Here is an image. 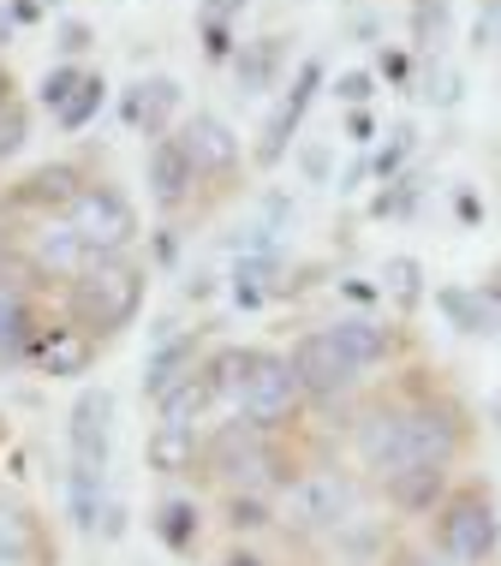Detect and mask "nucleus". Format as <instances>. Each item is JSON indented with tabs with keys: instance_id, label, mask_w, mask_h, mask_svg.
<instances>
[{
	"instance_id": "b1692460",
	"label": "nucleus",
	"mask_w": 501,
	"mask_h": 566,
	"mask_svg": "<svg viewBox=\"0 0 501 566\" xmlns=\"http://www.w3.org/2000/svg\"><path fill=\"white\" fill-rule=\"evenodd\" d=\"M227 293H233L239 311H257V304L281 298L286 281H281V256H239L233 274H227Z\"/></svg>"
},
{
	"instance_id": "c9c22d12",
	"label": "nucleus",
	"mask_w": 501,
	"mask_h": 566,
	"mask_svg": "<svg viewBox=\"0 0 501 566\" xmlns=\"http://www.w3.org/2000/svg\"><path fill=\"white\" fill-rule=\"evenodd\" d=\"M418 186H424L418 174H400V179H388V186L370 197V216H406V209L418 203Z\"/></svg>"
},
{
	"instance_id": "864d4df0",
	"label": "nucleus",
	"mask_w": 501,
	"mask_h": 566,
	"mask_svg": "<svg viewBox=\"0 0 501 566\" xmlns=\"http://www.w3.org/2000/svg\"><path fill=\"white\" fill-rule=\"evenodd\" d=\"M156 256H161V263H174V256H179V239H174V227H161V233H156Z\"/></svg>"
},
{
	"instance_id": "39448f33",
	"label": "nucleus",
	"mask_w": 501,
	"mask_h": 566,
	"mask_svg": "<svg viewBox=\"0 0 501 566\" xmlns=\"http://www.w3.org/2000/svg\"><path fill=\"white\" fill-rule=\"evenodd\" d=\"M299 406H305V388H299L293 376V358H281V352H251V381H246V400H239V418L257 423L263 436L286 430V423L299 418Z\"/></svg>"
},
{
	"instance_id": "e2e57ef3",
	"label": "nucleus",
	"mask_w": 501,
	"mask_h": 566,
	"mask_svg": "<svg viewBox=\"0 0 501 566\" xmlns=\"http://www.w3.org/2000/svg\"><path fill=\"white\" fill-rule=\"evenodd\" d=\"M495 418H501V406H495Z\"/></svg>"
},
{
	"instance_id": "7ed1b4c3",
	"label": "nucleus",
	"mask_w": 501,
	"mask_h": 566,
	"mask_svg": "<svg viewBox=\"0 0 501 566\" xmlns=\"http://www.w3.org/2000/svg\"><path fill=\"white\" fill-rule=\"evenodd\" d=\"M353 513H358V483L346 471H305V478L286 483L275 518L299 537H323V531L353 525Z\"/></svg>"
},
{
	"instance_id": "5fc2aeb1",
	"label": "nucleus",
	"mask_w": 501,
	"mask_h": 566,
	"mask_svg": "<svg viewBox=\"0 0 501 566\" xmlns=\"http://www.w3.org/2000/svg\"><path fill=\"white\" fill-rule=\"evenodd\" d=\"M12 19H24V24L42 19V0H12Z\"/></svg>"
},
{
	"instance_id": "1a4fd4ad",
	"label": "nucleus",
	"mask_w": 501,
	"mask_h": 566,
	"mask_svg": "<svg viewBox=\"0 0 501 566\" xmlns=\"http://www.w3.org/2000/svg\"><path fill=\"white\" fill-rule=\"evenodd\" d=\"M66 441H72V459L84 465H102L108 471V453H114V394L102 388H84L72 400V423H66Z\"/></svg>"
},
{
	"instance_id": "6ab92c4d",
	"label": "nucleus",
	"mask_w": 501,
	"mask_h": 566,
	"mask_svg": "<svg viewBox=\"0 0 501 566\" xmlns=\"http://www.w3.org/2000/svg\"><path fill=\"white\" fill-rule=\"evenodd\" d=\"M383 495H388V507H400V513H436L448 501V465L394 471V478H383Z\"/></svg>"
},
{
	"instance_id": "f8f14e48",
	"label": "nucleus",
	"mask_w": 501,
	"mask_h": 566,
	"mask_svg": "<svg viewBox=\"0 0 501 566\" xmlns=\"http://www.w3.org/2000/svg\"><path fill=\"white\" fill-rule=\"evenodd\" d=\"M316 90H323V60H305V66H299V78H293V90H286V102L269 114V126H263V144H257V161H263V167H275L281 149L293 144V132L305 126Z\"/></svg>"
},
{
	"instance_id": "cd10ccee",
	"label": "nucleus",
	"mask_w": 501,
	"mask_h": 566,
	"mask_svg": "<svg viewBox=\"0 0 501 566\" xmlns=\"http://www.w3.org/2000/svg\"><path fill=\"white\" fill-rule=\"evenodd\" d=\"M42 555V531L24 507H0V560H36Z\"/></svg>"
},
{
	"instance_id": "de8ad7c7",
	"label": "nucleus",
	"mask_w": 501,
	"mask_h": 566,
	"mask_svg": "<svg viewBox=\"0 0 501 566\" xmlns=\"http://www.w3.org/2000/svg\"><path fill=\"white\" fill-rule=\"evenodd\" d=\"M346 137H353V144H370V137H376V119L364 114V108H353V114H346Z\"/></svg>"
},
{
	"instance_id": "bf43d9fd",
	"label": "nucleus",
	"mask_w": 501,
	"mask_h": 566,
	"mask_svg": "<svg viewBox=\"0 0 501 566\" xmlns=\"http://www.w3.org/2000/svg\"><path fill=\"white\" fill-rule=\"evenodd\" d=\"M12 102V78H7V66H0V108Z\"/></svg>"
},
{
	"instance_id": "4be33fe9",
	"label": "nucleus",
	"mask_w": 501,
	"mask_h": 566,
	"mask_svg": "<svg viewBox=\"0 0 501 566\" xmlns=\"http://www.w3.org/2000/svg\"><path fill=\"white\" fill-rule=\"evenodd\" d=\"M144 459L161 478H186L191 465H203V441H197V430H179V423H156L144 441Z\"/></svg>"
},
{
	"instance_id": "9b49d317",
	"label": "nucleus",
	"mask_w": 501,
	"mask_h": 566,
	"mask_svg": "<svg viewBox=\"0 0 501 566\" xmlns=\"http://www.w3.org/2000/svg\"><path fill=\"white\" fill-rule=\"evenodd\" d=\"M174 137H179V149L191 156L197 179H227L239 167V137H233V126H227L221 114H191Z\"/></svg>"
},
{
	"instance_id": "49530a36",
	"label": "nucleus",
	"mask_w": 501,
	"mask_h": 566,
	"mask_svg": "<svg viewBox=\"0 0 501 566\" xmlns=\"http://www.w3.org/2000/svg\"><path fill=\"white\" fill-rule=\"evenodd\" d=\"M263 216H269V227H275V233H281V227H293V203L269 191V197H263Z\"/></svg>"
},
{
	"instance_id": "a18cd8bd",
	"label": "nucleus",
	"mask_w": 501,
	"mask_h": 566,
	"mask_svg": "<svg viewBox=\"0 0 501 566\" xmlns=\"http://www.w3.org/2000/svg\"><path fill=\"white\" fill-rule=\"evenodd\" d=\"M90 49V24H60V54H84Z\"/></svg>"
},
{
	"instance_id": "4c0bfd02",
	"label": "nucleus",
	"mask_w": 501,
	"mask_h": 566,
	"mask_svg": "<svg viewBox=\"0 0 501 566\" xmlns=\"http://www.w3.org/2000/svg\"><path fill=\"white\" fill-rule=\"evenodd\" d=\"M24 137H30V114L19 108V102H7L0 108V161H12L24 149Z\"/></svg>"
},
{
	"instance_id": "ea45409f",
	"label": "nucleus",
	"mask_w": 501,
	"mask_h": 566,
	"mask_svg": "<svg viewBox=\"0 0 501 566\" xmlns=\"http://www.w3.org/2000/svg\"><path fill=\"white\" fill-rule=\"evenodd\" d=\"M197 24H203V54H209V60H227V66H233V54H239L233 24H209V19H197Z\"/></svg>"
},
{
	"instance_id": "a19ab883",
	"label": "nucleus",
	"mask_w": 501,
	"mask_h": 566,
	"mask_svg": "<svg viewBox=\"0 0 501 566\" xmlns=\"http://www.w3.org/2000/svg\"><path fill=\"white\" fill-rule=\"evenodd\" d=\"M472 36H478V49H495V42H501V0H483V12H478Z\"/></svg>"
},
{
	"instance_id": "0eeeda50",
	"label": "nucleus",
	"mask_w": 501,
	"mask_h": 566,
	"mask_svg": "<svg viewBox=\"0 0 501 566\" xmlns=\"http://www.w3.org/2000/svg\"><path fill=\"white\" fill-rule=\"evenodd\" d=\"M66 221L79 227V239H84L96 256H126L132 239H138V209H132V197L114 191V186H96V179H90L79 197H72Z\"/></svg>"
},
{
	"instance_id": "58836bf2",
	"label": "nucleus",
	"mask_w": 501,
	"mask_h": 566,
	"mask_svg": "<svg viewBox=\"0 0 501 566\" xmlns=\"http://www.w3.org/2000/svg\"><path fill=\"white\" fill-rule=\"evenodd\" d=\"M334 96H341L346 108H364V102L376 96V72H341V78H334Z\"/></svg>"
},
{
	"instance_id": "5701e85b",
	"label": "nucleus",
	"mask_w": 501,
	"mask_h": 566,
	"mask_svg": "<svg viewBox=\"0 0 501 566\" xmlns=\"http://www.w3.org/2000/svg\"><path fill=\"white\" fill-rule=\"evenodd\" d=\"M66 507H72V531L96 537V531H102V513H108L102 465H84V459H72V471H66Z\"/></svg>"
},
{
	"instance_id": "2eb2a0df",
	"label": "nucleus",
	"mask_w": 501,
	"mask_h": 566,
	"mask_svg": "<svg viewBox=\"0 0 501 566\" xmlns=\"http://www.w3.org/2000/svg\"><path fill=\"white\" fill-rule=\"evenodd\" d=\"M84 186H90V179H84L72 161H49V167H36V174H24L19 186H12V203H19V209H49V216H66L72 197H79Z\"/></svg>"
},
{
	"instance_id": "e433bc0d",
	"label": "nucleus",
	"mask_w": 501,
	"mask_h": 566,
	"mask_svg": "<svg viewBox=\"0 0 501 566\" xmlns=\"http://www.w3.org/2000/svg\"><path fill=\"white\" fill-rule=\"evenodd\" d=\"M269 518H275V513H269L263 495H251V489H233V495H227V525H233V531H263Z\"/></svg>"
},
{
	"instance_id": "ddd939ff",
	"label": "nucleus",
	"mask_w": 501,
	"mask_h": 566,
	"mask_svg": "<svg viewBox=\"0 0 501 566\" xmlns=\"http://www.w3.org/2000/svg\"><path fill=\"white\" fill-rule=\"evenodd\" d=\"M30 364H36L42 376H54V381L90 376L96 340H90L84 328H72V323H49V328H36V340H30Z\"/></svg>"
},
{
	"instance_id": "f3484780",
	"label": "nucleus",
	"mask_w": 501,
	"mask_h": 566,
	"mask_svg": "<svg viewBox=\"0 0 501 566\" xmlns=\"http://www.w3.org/2000/svg\"><path fill=\"white\" fill-rule=\"evenodd\" d=\"M191 186H197V167L179 149V137H156V149H149V197L161 209H179L191 197Z\"/></svg>"
},
{
	"instance_id": "6e6552de",
	"label": "nucleus",
	"mask_w": 501,
	"mask_h": 566,
	"mask_svg": "<svg viewBox=\"0 0 501 566\" xmlns=\"http://www.w3.org/2000/svg\"><path fill=\"white\" fill-rule=\"evenodd\" d=\"M286 358H293V376H299V388H305V400H316V406L346 400V394H353V381H358V364L328 340V328L299 334Z\"/></svg>"
},
{
	"instance_id": "20e7f679",
	"label": "nucleus",
	"mask_w": 501,
	"mask_h": 566,
	"mask_svg": "<svg viewBox=\"0 0 501 566\" xmlns=\"http://www.w3.org/2000/svg\"><path fill=\"white\" fill-rule=\"evenodd\" d=\"M466 448V423H460V406L436 400H406L400 406V465L394 471H413V465H453Z\"/></svg>"
},
{
	"instance_id": "37998d69",
	"label": "nucleus",
	"mask_w": 501,
	"mask_h": 566,
	"mask_svg": "<svg viewBox=\"0 0 501 566\" xmlns=\"http://www.w3.org/2000/svg\"><path fill=\"white\" fill-rule=\"evenodd\" d=\"M239 12H246V0H203V7H197V19H209V24H233Z\"/></svg>"
},
{
	"instance_id": "09e8293b",
	"label": "nucleus",
	"mask_w": 501,
	"mask_h": 566,
	"mask_svg": "<svg viewBox=\"0 0 501 566\" xmlns=\"http://www.w3.org/2000/svg\"><path fill=\"white\" fill-rule=\"evenodd\" d=\"M383 78H394V84H406V78H413V60H406L400 49H388V54H383Z\"/></svg>"
},
{
	"instance_id": "8fccbe9b",
	"label": "nucleus",
	"mask_w": 501,
	"mask_h": 566,
	"mask_svg": "<svg viewBox=\"0 0 501 566\" xmlns=\"http://www.w3.org/2000/svg\"><path fill=\"white\" fill-rule=\"evenodd\" d=\"M119 531H126V507L108 501V513H102V537H119Z\"/></svg>"
},
{
	"instance_id": "423d86ee",
	"label": "nucleus",
	"mask_w": 501,
	"mask_h": 566,
	"mask_svg": "<svg viewBox=\"0 0 501 566\" xmlns=\"http://www.w3.org/2000/svg\"><path fill=\"white\" fill-rule=\"evenodd\" d=\"M203 465H209V478H221V483H233V489H251V495H257V483L281 478L269 436L257 430V423H246V418L221 423V430L203 441ZM281 483H286V478H281Z\"/></svg>"
},
{
	"instance_id": "79ce46f5",
	"label": "nucleus",
	"mask_w": 501,
	"mask_h": 566,
	"mask_svg": "<svg viewBox=\"0 0 501 566\" xmlns=\"http://www.w3.org/2000/svg\"><path fill=\"white\" fill-rule=\"evenodd\" d=\"M334 286H341V293L353 298V304H383V281H364V274H346V281H334Z\"/></svg>"
},
{
	"instance_id": "c85d7f7f",
	"label": "nucleus",
	"mask_w": 501,
	"mask_h": 566,
	"mask_svg": "<svg viewBox=\"0 0 501 566\" xmlns=\"http://www.w3.org/2000/svg\"><path fill=\"white\" fill-rule=\"evenodd\" d=\"M383 298H394L400 311L424 304V263L418 256H383Z\"/></svg>"
},
{
	"instance_id": "680f3d73",
	"label": "nucleus",
	"mask_w": 501,
	"mask_h": 566,
	"mask_svg": "<svg viewBox=\"0 0 501 566\" xmlns=\"http://www.w3.org/2000/svg\"><path fill=\"white\" fill-rule=\"evenodd\" d=\"M0 566H30V560H0Z\"/></svg>"
},
{
	"instance_id": "dca6fc26",
	"label": "nucleus",
	"mask_w": 501,
	"mask_h": 566,
	"mask_svg": "<svg viewBox=\"0 0 501 566\" xmlns=\"http://www.w3.org/2000/svg\"><path fill=\"white\" fill-rule=\"evenodd\" d=\"M179 114V84L174 78H138L119 102V119L144 137H167V119Z\"/></svg>"
},
{
	"instance_id": "a211bd4d",
	"label": "nucleus",
	"mask_w": 501,
	"mask_h": 566,
	"mask_svg": "<svg viewBox=\"0 0 501 566\" xmlns=\"http://www.w3.org/2000/svg\"><path fill=\"white\" fill-rule=\"evenodd\" d=\"M36 311H30V293L19 281L0 274V364H24L30 358V340H36Z\"/></svg>"
},
{
	"instance_id": "bb28decb",
	"label": "nucleus",
	"mask_w": 501,
	"mask_h": 566,
	"mask_svg": "<svg viewBox=\"0 0 501 566\" xmlns=\"http://www.w3.org/2000/svg\"><path fill=\"white\" fill-rule=\"evenodd\" d=\"M209 406H216V388H209V376L197 370L191 381H179V388L167 394V400H161L156 411H161V423H179V430H197V418H203Z\"/></svg>"
},
{
	"instance_id": "a878e982",
	"label": "nucleus",
	"mask_w": 501,
	"mask_h": 566,
	"mask_svg": "<svg viewBox=\"0 0 501 566\" xmlns=\"http://www.w3.org/2000/svg\"><path fill=\"white\" fill-rule=\"evenodd\" d=\"M251 352H257V346H221V352H209V364H203V376H209V388H216V400L233 406V411H239V400H246Z\"/></svg>"
},
{
	"instance_id": "7c9ffc66",
	"label": "nucleus",
	"mask_w": 501,
	"mask_h": 566,
	"mask_svg": "<svg viewBox=\"0 0 501 566\" xmlns=\"http://www.w3.org/2000/svg\"><path fill=\"white\" fill-rule=\"evenodd\" d=\"M102 102H108V78H102V72H90V78L79 84V96H72L66 108L54 114V119H60V132H84L90 119L102 114Z\"/></svg>"
},
{
	"instance_id": "393cba45",
	"label": "nucleus",
	"mask_w": 501,
	"mask_h": 566,
	"mask_svg": "<svg viewBox=\"0 0 501 566\" xmlns=\"http://www.w3.org/2000/svg\"><path fill=\"white\" fill-rule=\"evenodd\" d=\"M281 72V36H257V42H239L233 54V90L239 96H263Z\"/></svg>"
},
{
	"instance_id": "473e14b6",
	"label": "nucleus",
	"mask_w": 501,
	"mask_h": 566,
	"mask_svg": "<svg viewBox=\"0 0 501 566\" xmlns=\"http://www.w3.org/2000/svg\"><path fill=\"white\" fill-rule=\"evenodd\" d=\"M448 24H453L448 0H413V42H418V49L442 42V36H448Z\"/></svg>"
},
{
	"instance_id": "c756f323",
	"label": "nucleus",
	"mask_w": 501,
	"mask_h": 566,
	"mask_svg": "<svg viewBox=\"0 0 501 566\" xmlns=\"http://www.w3.org/2000/svg\"><path fill=\"white\" fill-rule=\"evenodd\" d=\"M156 537L174 548V555H191L197 548V501H161L156 507Z\"/></svg>"
},
{
	"instance_id": "6e6d98bb",
	"label": "nucleus",
	"mask_w": 501,
	"mask_h": 566,
	"mask_svg": "<svg viewBox=\"0 0 501 566\" xmlns=\"http://www.w3.org/2000/svg\"><path fill=\"white\" fill-rule=\"evenodd\" d=\"M305 167H311V179H323L328 174V156H323V149H305Z\"/></svg>"
},
{
	"instance_id": "f257e3e1",
	"label": "nucleus",
	"mask_w": 501,
	"mask_h": 566,
	"mask_svg": "<svg viewBox=\"0 0 501 566\" xmlns=\"http://www.w3.org/2000/svg\"><path fill=\"white\" fill-rule=\"evenodd\" d=\"M144 269L126 256H96L79 281H66V316L72 328H84L90 340H108L144 311Z\"/></svg>"
},
{
	"instance_id": "f03ea898",
	"label": "nucleus",
	"mask_w": 501,
	"mask_h": 566,
	"mask_svg": "<svg viewBox=\"0 0 501 566\" xmlns=\"http://www.w3.org/2000/svg\"><path fill=\"white\" fill-rule=\"evenodd\" d=\"M436 518V555L448 566H490L495 548H501V518H495V501L490 489H453L442 507L430 513Z\"/></svg>"
},
{
	"instance_id": "052dcab7",
	"label": "nucleus",
	"mask_w": 501,
	"mask_h": 566,
	"mask_svg": "<svg viewBox=\"0 0 501 566\" xmlns=\"http://www.w3.org/2000/svg\"><path fill=\"white\" fill-rule=\"evenodd\" d=\"M490 298H495V316H501V281H490Z\"/></svg>"
},
{
	"instance_id": "f704fd0d",
	"label": "nucleus",
	"mask_w": 501,
	"mask_h": 566,
	"mask_svg": "<svg viewBox=\"0 0 501 566\" xmlns=\"http://www.w3.org/2000/svg\"><path fill=\"white\" fill-rule=\"evenodd\" d=\"M460 72H453V66H442V60H430V72H424V90H418V96L424 102H430V108H460Z\"/></svg>"
},
{
	"instance_id": "3c124183",
	"label": "nucleus",
	"mask_w": 501,
	"mask_h": 566,
	"mask_svg": "<svg viewBox=\"0 0 501 566\" xmlns=\"http://www.w3.org/2000/svg\"><path fill=\"white\" fill-rule=\"evenodd\" d=\"M358 179H370V156L346 167V174H341V186H334V191H358Z\"/></svg>"
},
{
	"instance_id": "4468645a",
	"label": "nucleus",
	"mask_w": 501,
	"mask_h": 566,
	"mask_svg": "<svg viewBox=\"0 0 501 566\" xmlns=\"http://www.w3.org/2000/svg\"><path fill=\"white\" fill-rule=\"evenodd\" d=\"M203 364H197V334H167V340H149L144 358V400H167L179 381H191Z\"/></svg>"
},
{
	"instance_id": "4d7b16f0",
	"label": "nucleus",
	"mask_w": 501,
	"mask_h": 566,
	"mask_svg": "<svg viewBox=\"0 0 501 566\" xmlns=\"http://www.w3.org/2000/svg\"><path fill=\"white\" fill-rule=\"evenodd\" d=\"M221 566H263V560H257V555H246V548H233V555H227Z\"/></svg>"
},
{
	"instance_id": "412c9836",
	"label": "nucleus",
	"mask_w": 501,
	"mask_h": 566,
	"mask_svg": "<svg viewBox=\"0 0 501 566\" xmlns=\"http://www.w3.org/2000/svg\"><path fill=\"white\" fill-rule=\"evenodd\" d=\"M328 340L346 352V358L358 364V370H376V364L394 358V334L383 323H370V316H334L328 323Z\"/></svg>"
},
{
	"instance_id": "603ef678",
	"label": "nucleus",
	"mask_w": 501,
	"mask_h": 566,
	"mask_svg": "<svg viewBox=\"0 0 501 566\" xmlns=\"http://www.w3.org/2000/svg\"><path fill=\"white\" fill-rule=\"evenodd\" d=\"M209 293H216V274H203V269H197L191 281H186V298H209Z\"/></svg>"
},
{
	"instance_id": "2f4dec72",
	"label": "nucleus",
	"mask_w": 501,
	"mask_h": 566,
	"mask_svg": "<svg viewBox=\"0 0 501 566\" xmlns=\"http://www.w3.org/2000/svg\"><path fill=\"white\" fill-rule=\"evenodd\" d=\"M413 149H418V132H413V126H394V132H388V144L370 156V179H376V186L400 179V167H406V156H413Z\"/></svg>"
},
{
	"instance_id": "13d9d810",
	"label": "nucleus",
	"mask_w": 501,
	"mask_h": 566,
	"mask_svg": "<svg viewBox=\"0 0 501 566\" xmlns=\"http://www.w3.org/2000/svg\"><path fill=\"white\" fill-rule=\"evenodd\" d=\"M7 256H12V239H7V221H0V274H7Z\"/></svg>"
},
{
	"instance_id": "c03bdc74",
	"label": "nucleus",
	"mask_w": 501,
	"mask_h": 566,
	"mask_svg": "<svg viewBox=\"0 0 501 566\" xmlns=\"http://www.w3.org/2000/svg\"><path fill=\"white\" fill-rule=\"evenodd\" d=\"M453 216H460L466 227H478V221H483V197L460 186V191H453Z\"/></svg>"
},
{
	"instance_id": "9d476101",
	"label": "nucleus",
	"mask_w": 501,
	"mask_h": 566,
	"mask_svg": "<svg viewBox=\"0 0 501 566\" xmlns=\"http://www.w3.org/2000/svg\"><path fill=\"white\" fill-rule=\"evenodd\" d=\"M30 263L49 274V281H79V274L96 263V251L79 239V227L66 216H42L36 233H30Z\"/></svg>"
},
{
	"instance_id": "aec40b11",
	"label": "nucleus",
	"mask_w": 501,
	"mask_h": 566,
	"mask_svg": "<svg viewBox=\"0 0 501 566\" xmlns=\"http://www.w3.org/2000/svg\"><path fill=\"white\" fill-rule=\"evenodd\" d=\"M436 311L448 316L453 334H495L501 328L490 286H436Z\"/></svg>"
},
{
	"instance_id": "72a5a7b5",
	"label": "nucleus",
	"mask_w": 501,
	"mask_h": 566,
	"mask_svg": "<svg viewBox=\"0 0 501 566\" xmlns=\"http://www.w3.org/2000/svg\"><path fill=\"white\" fill-rule=\"evenodd\" d=\"M84 78H90V72H79V66H72V60H66V66H54L49 78H42L36 102H42V108H49V114H60V108H66L72 96H79V84H84Z\"/></svg>"
}]
</instances>
